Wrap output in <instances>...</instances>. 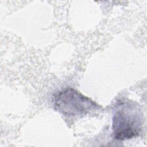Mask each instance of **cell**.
Instances as JSON below:
<instances>
[{"label":"cell","mask_w":147,"mask_h":147,"mask_svg":"<svg viewBox=\"0 0 147 147\" xmlns=\"http://www.w3.org/2000/svg\"><path fill=\"white\" fill-rule=\"evenodd\" d=\"M142 125V115L137 105L123 102L116 106L113 117L114 138L118 140L131 139L139 135Z\"/></svg>","instance_id":"cell-1"},{"label":"cell","mask_w":147,"mask_h":147,"mask_svg":"<svg viewBox=\"0 0 147 147\" xmlns=\"http://www.w3.org/2000/svg\"><path fill=\"white\" fill-rule=\"evenodd\" d=\"M55 109L67 116H79L99 110L102 107L72 88L59 92L53 97Z\"/></svg>","instance_id":"cell-2"}]
</instances>
